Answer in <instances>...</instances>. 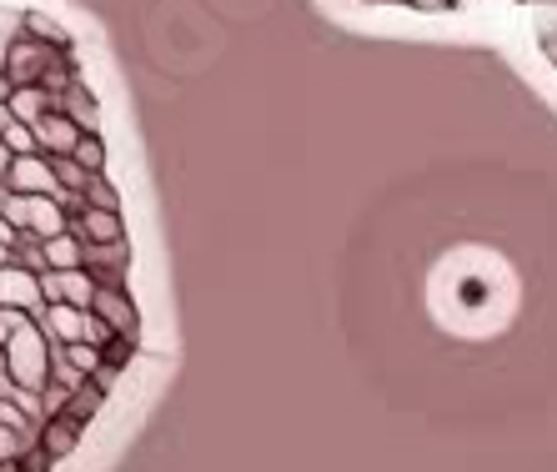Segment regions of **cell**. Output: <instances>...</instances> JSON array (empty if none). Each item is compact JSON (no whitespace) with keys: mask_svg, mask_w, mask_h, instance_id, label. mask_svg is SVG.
Returning <instances> with one entry per match:
<instances>
[{"mask_svg":"<svg viewBox=\"0 0 557 472\" xmlns=\"http://www.w3.org/2000/svg\"><path fill=\"white\" fill-rule=\"evenodd\" d=\"M0 368L11 372V382L21 387V393L40 397V387L51 382V337H46L36 322H26V327L0 347Z\"/></svg>","mask_w":557,"mask_h":472,"instance_id":"cell-1","label":"cell"},{"mask_svg":"<svg viewBox=\"0 0 557 472\" xmlns=\"http://www.w3.org/2000/svg\"><path fill=\"white\" fill-rule=\"evenodd\" d=\"M86 312L101 316L111 337H141V307L131 302L126 287H96V297H91Z\"/></svg>","mask_w":557,"mask_h":472,"instance_id":"cell-2","label":"cell"},{"mask_svg":"<svg viewBox=\"0 0 557 472\" xmlns=\"http://www.w3.org/2000/svg\"><path fill=\"white\" fill-rule=\"evenodd\" d=\"M81 266H86V276H91L96 287H126V276H131V236L86 247V262Z\"/></svg>","mask_w":557,"mask_h":472,"instance_id":"cell-3","label":"cell"},{"mask_svg":"<svg viewBox=\"0 0 557 472\" xmlns=\"http://www.w3.org/2000/svg\"><path fill=\"white\" fill-rule=\"evenodd\" d=\"M5 186L15 197H55V171L46 151H26V157H11L5 166Z\"/></svg>","mask_w":557,"mask_h":472,"instance_id":"cell-4","label":"cell"},{"mask_svg":"<svg viewBox=\"0 0 557 472\" xmlns=\"http://www.w3.org/2000/svg\"><path fill=\"white\" fill-rule=\"evenodd\" d=\"M65 232L81 236V247H96V241H121L126 236V216L106 207H76L65 211Z\"/></svg>","mask_w":557,"mask_h":472,"instance_id":"cell-5","label":"cell"},{"mask_svg":"<svg viewBox=\"0 0 557 472\" xmlns=\"http://www.w3.org/2000/svg\"><path fill=\"white\" fill-rule=\"evenodd\" d=\"M81 437H86V427H81L76 418H65V412H46V418L36 422V447L46 452L51 462H65L71 452L81 447Z\"/></svg>","mask_w":557,"mask_h":472,"instance_id":"cell-6","label":"cell"},{"mask_svg":"<svg viewBox=\"0 0 557 472\" xmlns=\"http://www.w3.org/2000/svg\"><path fill=\"white\" fill-rule=\"evenodd\" d=\"M40 297H46V302H65V307H91L96 282L86 276V266H71V272H40Z\"/></svg>","mask_w":557,"mask_h":472,"instance_id":"cell-7","label":"cell"},{"mask_svg":"<svg viewBox=\"0 0 557 472\" xmlns=\"http://www.w3.org/2000/svg\"><path fill=\"white\" fill-rule=\"evenodd\" d=\"M81 136H86V132H81L76 121L65 116L61 105H51V111H46V116L36 121V146L46 151V157H71Z\"/></svg>","mask_w":557,"mask_h":472,"instance_id":"cell-8","label":"cell"},{"mask_svg":"<svg viewBox=\"0 0 557 472\" xmlns=\"http://www.w3.org/2000/svg\"><path fill=\"white\" fill-rule=\"evenodd\" d=\"M0 307H21V312L46 307V297H40V276L36 272H21L15 262H5V266H0Z\"/></svg>","mask_w":557,"mask_h":472,"instance_id":"cell-9","label":"cell"},{"mask_svg":"<svg viewBox=\"0 0 557 472\" xmlns=\"http://www.w3.org/2000/svg\"><path fill=\"white\" fill-rule=\"evenodd\" d=\"M86 322H91V312L86 307H65V302H46V312H40V332L51 341H86Z\"/></svg>","mask_w":557,"mask_h":472,"instance_id":"cell-10","label":"cell"},{"mask_svg":"<svg viewBox=\"0 0 557 472\" xmlns=\"http://www.w3.org/2000/svg\"><path fill=\"white\" fill-rule=\"evenodd\" d=\"M55 105H61L65 116L76 121L81 132H101V101L91 96V86H86V76L76 80V86H65L61 96H55Z\"/></svg>","mask_w":557,"mask_h":472,"instance_id":"cell-11","label":"cell"},{"mask_svg":"<svg viewBox=\"0 0 557 472\" xmlns=\"http://www.w3.org/2000/svg\"><path fill=\"white\" fill-rule=\"evenodd\" d=\"M5 105H11V116H15V121L36 126V121L55 105V91H46L40 80H26V86H11V91H5Z\"/></svg>","mask_w":557,"mask_h":472,"instance_id":"cell-12","label":"cell"},{"mask_svg":"<svg viewBox=\"0 0 557 472\" xmlns=\"http://www.w3.org/2000/svg\"><path fill=\"white\" fill-rule=\"evenodd\" d=\"M101 407H106V393L96 387L91 377H86V382H76V387L65 393V407H61V412H65V418H76L81 427H91V422L101 418Z\"/></svg>","mask_w":557,"mask_h":472,"instance_id":"cell-13","label":"cell"},{"mask_svg":"<svg viewBox=\"0 0 557 472\" xmlns=\"http://www.w3.org/2000/svg\"><path fill=\"white\" fill-rule=\"evenodd\" d=\"M40 251H46V272H71V266L86 262V247H81V236H71V232L46 236Z\"/></svg>","mask_w":557,"mask_h":472,"instance_id":"cell-14","label":"cell"},{"mask_svg":"<svg viewBox=\"0 0 557 472\" xmlns=\"http://www.w3.org/2000/svg\"><path fill=\"white\" fill-rule=\"evenodd\" d=\"M81 207H106V211H121V191L106 171H91L86 186H81Z\"/></svg>","mask_w":557,"mask_h":472,"instance_id":"cell-15","label":"cell"},{"mask_svg":"<svg viewBox=\"0 0 557 472\" xmlns=\"http://www.w3.org/2000/svg\"><path fill=\"white\" fill-rule=\"evenodd\" d=\"M136 347H141V337H106L101 341V362L106 368H116V372H126L131 357H136Z\"/></svg>","mask_w":557,"mask_h":472,"instance_id":"cell-16","label":"cell"},{"mask_svg":"<svg viewBox=\"0 0 557 472\" xmlns=\"http://www.w3.org/2000/svg\"><path fill=\"white\" fill-rule=\"evenodd\" d=\"M71 157H76L86 171H106V141H101V132H86V136H81Z\"/></svg>","mask_w":557,"mask_h":472,"instance_id":"cell-17","label":"cell"},{"mask_svg":"<svg viewBox=\"0 0 557 472\" xmlns=\"http://www.w3.org/2000/svg\"><path fill=\"white\" fill-rule=\"evenodd\" d=\"M0 141H5V146H11V151H15V157H26V151H40V146H36V126H26V121H5V132H0Z\"/></svg>","mask_w":557,"mask_h":472,"instance_id":"cell-18","label":"cell"},{"mask_svg":"<svg viewBox=\"0 0 557 472\" xmlns=\"http://www.w3.org/2000/svg\"><path fill=\"white\" fill-rule=\"evenodd\" d=\"M65 362L81 372V377H91L96 362H101V352H96L91 341H65Z\"/></svg>","mask_w":557,"mask_h":472,"instance_id":"cell-19","label":"cell"},{"mask_svg":"<svg viewBox=\"0 0 557 472\" xmlns=\"http://www.w3.org/2000/svg\"><path fill=\"white\" fill-rule=\"evenodd\" d=\"M11 472H55V462L40 452L36 443H26L21 452H15V462H11Z\"/></svg>","mask_w":557,"mask_h":472,"instance_id":"cell-20","label":"cell"},{"mask_svg":"<svg viewBox=\"0 0 557 472\" xmlns=\"http://www.w3.org/2000/svg\"><path fill=\"white\" fill-rule=\"evenodd\" d=\"M26 322H30V316L21 312V307H0V347H5V341H11L21 327H26Z\"/></svg>","mask_w":557,"mask_h":472,"instance_id":"cell-21","label":"cell"},{"mask_svg":"<svg viewBox=\"0 0 557 472\" xmlns=\"http://www.w3.org/2000/svg\"><path fill=\"white\" fill-rule=\"evenodd\" d=\"M21 447H26V437L15 433V427H5V422H0V468H11Z\"/></svg>","mask_w":557,"mask_h":472,"instance_id":"cell-22","label":"cell"},{"mask_svg":"<svg viewBox=\"0 0 557 472\" xmlns=\"http://www.w3.org/2000/svg\"><path fill=\"white\" fill-rule=\"evenodd\" d=\"M11 157H15V151H11L5 141H0V182H5V166H11Z\"/></svg>","mask_w":557,"mask_h":472,"instance_id":"cell-23","label":"cell"},{"mask_svg":"<svg viewBox=\"0 0 557 472\" xmlns=\"http://www.w3.org/2000/svg\"><path fill=\"white\" fill-rule=\"evenodd\" d=\"M11 262V236H0V266Z\"/></svg>","mask_w":557,"mask_h":472,"instance_id":"cell-24","label":"cell"},{"mask_svg":"<svg viewBox=\"0 0 557 472\" xmlns=\"http://www.w3.org/2000/svg\"><path fill=\"white\" fill-rule=\"evenodd\" d=\"M5 121H11V105H5V96H0V132H5Z\"/></svg>","mask_w":557,"mask_h":472,"instance_id":"cell-25","label":"cell"}]
</instances>
